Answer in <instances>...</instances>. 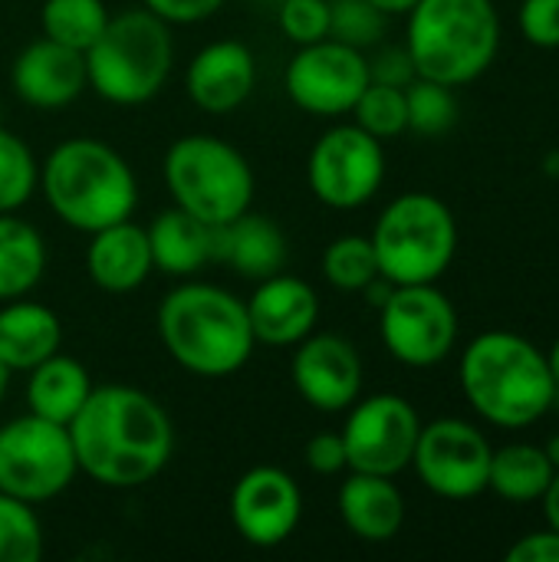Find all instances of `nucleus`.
<instances>
[{
    "mask_svg": "<svg viewBox=\"0 0 559 562\" xmlns=\"http://www.w3.org/2000/svg\"><path fill=\"white\" fill-rule=\"evenodd\" d=\"M66 428L79 474L109 491H132L155 481L175 451L168 412L135 385H92Z\"/></svg>",
    "mask_w": 559,
    "mask_h": 562,
    "instance_id": "f257e3e1",
    "label": "nucleus"
},
{
    "mask_svg": "<svg viewBox=\"0 0 559 562\" xmlns=\"http://www.w3.org/2000/svg\"><path fill=\"white\" fill-rule=\"evenodd\" d=\"M458 379L474 415L504 431L537 425L557 398L547 352L511 329L474 336L461 352Z\"/></svg>",
    "mask_w": 559,
    "mask_h": 562,
    "instance_id": "f03ea898",
    "label": "nucleus"
},
{
    "mask_svg": "<svg viewBox=\"0 0 559 562\" xmlns=\"http://www.w3.org/2000/svg\"><path fill=\"white\" fill-rule=\"evenodd\" d=\"M155 323L165 352L201 379L241 372L257 346L244 300L217 283L191 277L165 293Z\"/></svg>",
    "mask_w": 559,
    "mask_h": 562,
    "instance_id": "7ed1b4c3",
    "label": "nucleus"
},
{
    "mask_svg": "<svg viewBox=\"0 0 559 562\" xmlns=\"http://www.w3.org/2000/svg\"><path fill=\"white\" fill-rule=\"evenodd\" d=\"M36 191L46 207L79 234L128 221L138 207L132 165L109 142L89 135L66 138L43 158Z\"/></svg>",
    "mask_w": 559,
    "mask_h": 562,
    "instance_id": "20e7f679",
    "label": "nucleus"
},
{
    "mask_svg": "<svg viewBox=\"0 0 559 562\" xmlns=\"http://www.w3.org/2000/svg\"><path fill=\"white\" fill-rule=\"evenodd\" d=\"M405 16V49L418 76L458 89L494 66L501 49L494 0H418Z\"/></svg>",
    "mask_w": 559,
    "mask_h": 562,
    "instance_id": "39448f33",
    "label": "nucleus"
},
{
    "mask_svg": "<svg viewBox=\"0 0 559 562\" xmlns=\"http://www.w3.org/2000/svg\"><path fill=\"white\" fill-rule=\"evenodd\" d=\"M89 89L122 109L152 102L175 66L171 26L145 7L109 16L102 36L82 53Z\"/></svg>",
    "mask_w": 559,
    "mask_h": 562,
    "instance_id": "423d86ee",
    "label": "nucleus"
},
{
    "mask_svg": "<svg viewBox=\"0 0 559 562\" xmlns=\"http://www.w3.org/2000/svg\"><path fill=\"white\" fill-rule=\"evenodd\" d=\"M165 188L175 207L194 214L208 227H224L254 204L257 178L250 161L221 135H181L165 151Z\"/></svg>",
    "mask_w": 559,
    "mask_h": 562,
    "instance_id": "0eeeda50",
    "label": "nucleus"
},
{
    "mask_svg": "<svg viewBox=\"0 0 559 562\" xmlns=\"http://www.w3.org/2000/svg\"><path fill=\"white\" fill-rule=\"evenodd\" d=\"M369 240L379 273L395 286L438 283L458 254V221L438 194L405 191L382 207Z\"/></svg>",
    "mask_w": 559,
    "mask_h": 562,
    "instance_id": "6e6552de",
    "label": "nucleus"
},
{
    "mask_svg": "<svg viewBox=\"0 0 559 562\" xmlns=\"http://www.w3.org/2000/svg\"><path fill=\"white\" fill-rule=\"evenodd\" d=\"M79 464L66 425L46 422L33 412L10 418L0 428V491L26 501L46 504L69 491Z\"/></svg>",
    "mask_w": 559,
    "mask_h": 562,
    "instance_id": "1a4fd4ad",
    "label": "nucleus"
},
{
    "mask_svg": "<svg viewBox=\"0 0 559 562\" xmlns=\"http://www.w3.org/2000/svg\"><path fill=\"white\" fill-rule=\"evenodd\" d=\"M458 310L435 283L395 286L379 306L385 352L409 369H435L458 346Z\"/></svg>",
    "mask_w": 559,
    "mask_h": 562,
    "instance_id": "9d476101",
    "label": "nucleus"
},
{
    "mask_svg": "<svg viewBox=\"0 0 559 562\" xmlns=\"http://www.w3.org/2000/svg\"><path fill=\"white\" fill-rule=\"evenodd\" d=\"M385 181V148L356 122L326 128L306 158V184L313 198L333 211L369 204Z\"/></svg>",
    "mask_w": 559,
    "mask_h": 562,
    "instance_id": "9b49d317",
    "label": "nucleus"
},
{
    "mask_svg": "<svg viewBox=\"0 0 559 562\" xmlns=\"http://www.w3.org/2000/svg\"><path fill=\"white\" fill-rule=\"evenodd\" d=\"M418 431H422V418L409 398L395 392H379L366 398L359 395L346 408V425L339 431L346 445L349 471L399 477L402 471L412 468Z\"/></svg>",
    "mask_w": 559,
    "mask_h": 562,
    "instance_id": "f8f14e48",
    "label": "nucleus"
},
{
    "mask_svg": "<svg viewBox=\"0 0 559 562\" xmlns=\"http://www.w3.org/2000/svg\"><path fill=\"white\" fill-rule=\"evenodd\" d=\"M491 438L465 418H435L422 425L412 468L425 491L441 501H474L488 491Z\"/></svg>",
    "mask_w": 559,
    "mask_h": 562,
    "instance_id": "ddd939ff",
    "label": "nucleus"
},
{
    "mask_svg": "<svg viewBox=\"0 0 559 562\" xmlns=\"http://www.w3.org/2000/svg\"><path fill=\"white\" fill-rule=\"evenodd\" d=\"M369 82V56L333 36L297 46L283 69V89L290 102L316 119L349 115Z\"/></svg>",
    "mask_w": 559,
    "mask_h": 562,
    "instance_id": "4468645a",
    "label": "nucleus"
},
{
    "mask_svg": "<svg viewBox=\"0 0 559 562\" xmlns=\"http://www.w3.org/2000/svg\"><path fill=\"white\" fill-rule=\"evenodd\" d=\"M227 514L241 540L260 550H273L297 533L303 520V494L283 468L260 464L237 477L231 487Z\"/></svg>",
    "mask_w": 559,
    "mask_h": 562,
    "instance_id": "2eb2a0df",
    "label": "nucleus"
},
{
    "mask_svg": "<svg viewBox=\"0 0 559 562\" xmlns=\"http://www.w3.org/2000/svg\"><path fill=\"white\" fill-rule=\"evenodd\" d=\"M290 379L313 412L339 415L362 395V359L349 339L313 329L293 346Z\"/></svg>",
    "mask_w": 559,
    "mask_h": 562,
    "instance_id": "dca6fc26",
    "label": "nucleus"
},
{
    "mask_svg": "<svg viewBox=\"0 0 559 562\" xmlns=\"http://www.w3.org/2000/svg\"><path fill=\"white\" fill-rule=\"evenodd\" d=\"M10 86L16 99L30 109H66L82 95V89H89L86 56L79 49L40 36L16 53L10 66Z\"/></svg>",
    "mask_w": 559,
    "mask_h": 562,
    "instance_id": "f3484780",
    "label": "nucleus"
},
{
    "mask_svg": "<svg viewBox=\"0 0 559 562\" xmlns=\"http://www.w3.org/2000/svg\"><path fill=\"white\" fill-rule=\"evenodd\" d=\"M244 306L254 339L273 349H293L320 323V293L287 270L257 280Z\"/></svg>",
    "mask_w": 559,
    "mask_h": 562,
    "instance_id": "a211bd4d",
    "label": "nucleus"
},
{
    "mask_svg": "<svg viewBox=\"0 0 559 562\" xmlns=\"http://www.w3.org/2000/svg\"><path fill=\"white\" fill-rule=\"evenodd\" d=\"M257 86V59L241 40H214L201 46L185 72L188 99L208 115L241 109Z\"/></svg>",
    "mask_w": 559,
    "mask_h": 562,
    "instance_id": "6ab92c4d",
    "label": "nucleus"
},
{
    "mask_svg": "<svg viewBox=\"0 0 559 562\" xmlns=\"http://www.w3.org/2000/svg\"><path fill=\"white\" fill-rule=\"evenodd\" d=\"M86 273L105 293H132L145 286V280L155 273L145 227H138L128 217V221H119L89 234Z\"/></svg>",
    "mask_w": 559,
    "mask_h": 562,
    "instance_id": "aec40b11",
    "label": "nucleus"
},
{
    "mask_svg": "<svg viewBox=\"0 0 559 562\" xmlns=\"http://www.w3.org/2000/svg\"><path fill=\"white\" fill-rule=\"evenodd\" d=\"M287 257H290L287 234L267 214L244 211L224 227H214V260H221L244 280L257 283L287 270Z\"/></svg>",
    "mask_w": 559,
    "mask_h": 562,
    "instance_id": "412c9836",
    "label": "nucleus"
},
{
    "mask_svg": "<svg viewBox=\"0 0 559 562\" xmlns=\"http://www.w3.org/2000/svg\"><path fill=\"white\" fill-rule=\"evenodd\" d=\"M346 530L362 543H389L405 527V497L395 477L349 471L336 494Z\"/></svg>",
    "mask_w": 559,
    "mask_h": 562,
    "instance_id": "4be33fe9",
    "label": "nucleus"
},
{
    "mask_svg": "<svg viewBox=\"0 0 559 562\" xmlns=\"http://www.w3.org/2000/svg\"><path fill=\"white\" fill-rule=\"evenodd\" d=\"M63 346L59 316L36 300L0 303V362L7 372H30Z\"/></svg>",
    "mask_w": 559,
    "mask_h": 562,
    "instance_id": "5701e85b",
    "label": "nucleus"
},
{
    "mask_svg": "<svg viewBox=\"0 0 559 562\" xmlns=\"http://www.w3.org/2000/svg\"><path fill=\"white\" fill-rule=\"evenodd\" d=\"M145 234L152 247V263L165 277L188 280L214 260V227L181 207L155 214Z\"/></svg>",
    "mask_w": 559,
    "mask_h": 562,
    "instance_id": "b1692460",
    "label": "nucleus"
},
{
    "mask_svg": "<svg viewBox=\"0 0 559 562\" xmlns=\"http://www.w3.org/2000/svg\"><path fill=\"white\" fill-rule=\"evenodd\" d=\"M26 375H30L26 379L30 412L56 425H69L92 392V379L86 366L63 352H53L49 359L33 366Z\"/></svg>",
    "mask_w": 559,
    "mask_h": 562,
    "instance_id": "393cba45",
    "label": "nucleus"
},
{
    "mask_svg": "<svg viewBox=\"0 0 559 562\" xmlns=\"http://www.w3.org/2000/svg\"><path fill=\"white\" fill-rule=\"evenodd\" d=\"M46 273L43 234L13 214H0V303L30 296Z\"/></svg>",
    "mask_w": 559,
    "mask_h": 562,
    "instance_id": "a878e982",
    "label": "nucleus"
},
{
    "mask_svg": "<svg viewBox=\"0 0 559 562\" xmlns=\"http://www.w3.org/2000/svg\"><path fill=\"white\" fill-rule=\"evenodd\" d=\"M554 464L540 445L514 441L494 448L491 454V477L488 491H494L507 504H537L554 481Z\"/></svg>",
    "mask_w": 559,
    "mask_h": 562,
    "instance_id": "bb28decb",
    "label": "nucleus"
},
{
    "mask_svg": "<svg viewBox=\"0 0 559 562\" xmlns=\"http://www.w3.org/2000/svg\"><path fill=\"white\" fill-rule=\"evenodd\" d=\"M109 7L102 0H43L40 30L46 40L86 53L109 23Z\"/></svg>",
    "mask_w": 559,
    "mask_h": 562,
    "instance_id": "cd10ccee",
    "label": "nucleus"
},
{
    "mask_svg": "<svg viewBox=\"0 0 559 562\" xmlns=\"http://www.w3.org/2000/svg\"><path fill=\"white\" fill-rule=\"evenodd\" d=\"M323 277L343 293H362L379 277L372 240L362 234H343L323 250Z\"/></svg>",
    "mask_w": 559,
    "mask_h": 562,
    "instance_id": "c85d7f7f",
    "label": "nucleus"
},
{
    "mask_svg": "<svg viewBox=\"0 0 559 562\" xmlns=\"http://www.w3.org/2000/svg\"><path fill=\"white\" fill-rule=\"evenodd\" d=\"M40 184V161L30 145L0 125V214L20 211Z\"/></svg>",
    "mask_w": 559,
    "mask_h": 562,
    "instance_id": "c756f323",
    "label": "nucleus"
},
{
    "mask_svg": "<svg viewBox=\"0 0 559 562\" xmlns=\"http://www.w3.org/2000/svg\"><path fill=\"white\" fill-rule=\"evenodd\" d=\"M43 550V524L33 504L0 491V562H40Z\"/></svg>",
    "mask_w": 559,
    "mask_h": 562,
    "instance_id": "7c9ffc66",
    "label": "nucleus"
},
{
    "mask_svg": "<svg viewBox=\"0 0 559 562\" xmlns=\"http://www.w3.org/2000/svg\"><path fill=\"white\" fill-rule=\"evenodd\" d=\"M405 105H409V128L418 135H445L458 122L455 89L425 76H415L405 86Z\"/></svg>",
    "mask_w": 559,
    "mask_h": 562,
    "instance_id": "2f4dec72",
    "label": "nucleus"
},
{
    "mask_svg": "<svg viewBox=\"0 0 559 562\" xmlns=\"http://www.w3.org/2000/svg\"><path fill=\"white\" fill-rule=\"evenodd\" d=\"M353 122L376 135L379 142L395 138L409 132V105H405V89L385 86V82H369L362 95L353 105Z\"/></svg>",
    "mask_w": 559,
    "mask_h": 562,
    "instance_id": "473e14b6",
    "label": "nucleus"
},
{
    "mask_svg": "<svg viewBox=\"0 0 559 562\" xmlns=\"http://www.w3.org/2000/svg\"><path fill=\"white\" fill-rule=\"evenodd\" d=\"M385 20L389 16L369 0H329V36L362 53L382 40Z\"/></svg>",
    "mask_w": 559,
    "mask_h": 562,
    "instance_id": "72a5a7b5",
    "label": "nucleus"
},
{
    "mask_svg": "<svg viewBox=\"0 0 559 562\" xmlns=\"http://www.w3.org/2000/svg\"><path fill=\"white\" fill-rule=\"evenodd\" d=\"M277 23L293 46L320 43L329 36V0H283Z\"/></svg>",
    "mask_w": 559,
    "mask_h": 562,
    "instance_id": "f704fd0d",
    "label": "nucleus"
},
{
    "mask_svg": "<svg viewBox=\"0 0 559 562\" xmlns=\"http://www.w3.org/2000/svg\"><path fill=\"white\" fill-rule=\"evenodd\" d=\"M521 33L537 49H559V0H524L517 10Z\"/></svg>",
    "mask_w": 559,
    "mask_h": 562,
    "instance_id": "c9c22d12",
    "label": "nucleus"
},
{
    "mask_svg": "<svg viewBox=\"0 0 559 562\" xmlns=\"http://www.w3.org/2000/svg\"><path fill=\"white\" fill-rule=\"evenodd\" d=\"M303 461L313 474H323V477H333V474H343L349 468L346 461V445H343V435L339 431H320L306 441V451H303Z\"/></svg>",
    "mask_w": 559,
    "mask_h": 562,
    "instance_id": "e433bc0d",
    "label": "nucleus"
},
{
    "mask_svg": "<svg viewBox=\"0 0 559 562\" xmlns=\"http://www.w3.org/2000/svg\"><path fill=\"white\" fill-rule=\"evenodd\" d=\"M142 7L152 10L168 26H175V23L191 26V23L211 20L224 7V0H142Z\"/></svg>",
    "mask_w": 559,
    "mask_h": 562,
    "instance_id": "4c0bfd02",
    "label": "nucleus"
},
{
    "mask_svg": "<svg viewBox=\"0 0 559 562\" xmlns=\"http://www.w3.org/2000/svg\"><path fill=\"white\" fill-rule=\"evenodd\" d=\"M415 76L418 72H415V63H412L405 46H385L376 56H369V79L372 82H385V86L405 89Z\"/></svg>",
    "mask_w": 559,
    "mask_h": 562,
    "instance_id": "58836bf2",
    "label": "nucleus"
},
{
    "mask_svg": "<svg viewBox=\"0 0 559 562\" xmlns=\"http://www.w3.org/2000/svg\"><path fill=\"white\" fill-rule=\"evenodd\" d=\"M507 562H559V533L547 527L540 533L521 537L507 550Z\"/></svg>",
    "mask_w": 559,
    "mask_h": 562,
    "instance_id": "ea45409f",
    "label": "nucleus"
},
{
    "mask_svg": "<svg viewBox=\"0 0 559 562\" xmlns=\"http://www.w3.org/2000/svg\"><path fill=\"white\" fill-rule=\"evenodd\" d=\"M540 504H544V517H547V527H550V530H557V533H559V468L554 471V481H550V487L544 491Z\"/></svg>",
    "mask_w": 559,
    "mask_h": 562,
    "instance_id": "a19ab883",
    "label": "nucleus"
},
{
    "mask_svg": "<svg viewBox=\"0 0 559 562\" xmlns=\"http://www.w3.org/2000/svg\"><path fill=\"white\" fill-rule=\"evenodd\" d=\"M369 3H376L385 16H405L418 0H369Z\"/></svg>",
    "mask_w": 559,
    "mask_h": 562,
    "instance_id": "79ce46f5",
    "label": "nucleus"
},
{
    "mask_svg": "<svg viewBox=\"0 0 559 562\" xmlns=\"http://www.w3.org/2000/svg\"><path fill=\"white\" fill-rule=\"evenodd\" d=\"M547 362H550V372H554V382H557V392H559V336H557V342L550 346V352H547Z\"/></svg>",
    "mask_w": 559,
    "mask_h": 562,
    "instance_id": "37998d69",
    "label": "nucleus"
},
{
    "mask_svg": "<svg viewBox=\"0 0 559 562\" xmlns=\"http://www.w3.org/2000/svg\"><path fill=\"white\" fill-rule=\"evenodd\" d=\"M544 451H547L550 464H554V468H559V431L554 435V438H550V441H547V445H544Z\"/></svg>",
    "mask_w": 559,
    "mask_h": 562,
    "instance_id": "c03bdc74",
    "label": "nucleus"
},
{
    "mask_svg": "<svg viewBox=\"0 0 559 562\" xmlns=\"http://www.w3.org/2000/svg\"><path fill=\"white\" fill-rule=\"evenodd\" d=\"M7 385H10V372H7V366L0 362V402H3V395H7Z\"/></svg>",
    "mask_w": 559,
    "mask_h": 562,
    "instance_id": "a18cd8bd",
    "label": "nucleus"
},
{
    "mask_svg": "<svg viewBox=\"0 0 559 562\" xmlns=\"http://www.w3.org/2000/svg\"><path fill=\"white\" fill-rule=\"evenodd\" d=\"M557 168H559V151H557Z\"/></svg>",
    "mask_w": 559,
    "mask_h": 562,
    "instance_id": "49530a36",
    "label": "nucleus"
}]
</instances>
